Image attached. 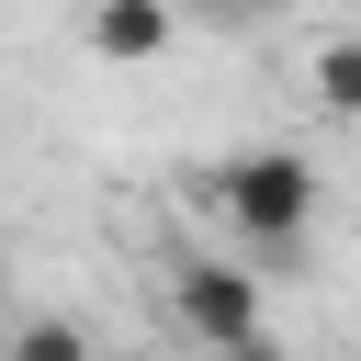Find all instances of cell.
Masks as SVG:
<instances>
[{
  "label": "cell",
  "instance_id": "3",
  "mask_svg": "<svg viewBox=\"0 0 361 361\" xmlns=\"http://www.w3.org/2000/svg\"><path fill=\"white\" fill-rule=\"evenodd\" d=\"M180 0H90L79 11V45H90V68H158L169 45H180Z\"/></svg>",
  "mask_w": 361,
  "mask_h": 361
},
{
  "label": "cell",
  "instance_id": "1",
  "mask_svg": "<svg viewBox=\"0 0 361 361\" xmlns=\"http://www.w3.org/2000/svg\"><path fill=\"white\" fill-rule=\"evenodd\" d=\"M316 203H327V180H316L305 147H237L214 169V214L248 248V271H293L305 237H316Z\"/></svg>",
  "mask_w": 361,
  "mask_h": 361
},
{
  "label": "cell",
  "instance_id": "2",
  "mask_svg": "<svg viewBox=\"0 0 361 361\" xmlns=\"http://www.w3.org/2000/svg\"><path fill=\"white\" fill-rule=\"evenodd\" d=\"M158 327H169L180 350L248 361V350L271 338V293H259L248 259H169V271H158Z\"/></svg>",
  "mask_w": 361,
  "mask_h": 361
},
{
  "label": "cell",
  "instance_id": "4",
  "mask_svg": "<svg viewBox=\"0 0 361 361\" xmlns=\"http://www.w3.org/2000/svg\"><path fill=\"white\" fill-rule=\"evenodd\" d=\"M305 90H316V113H361V45L350 34H316L305 45Z\"/></svg>",
  "mask_w": 361,
  "mask_h": 361
},
{
  "label": "cell",
  "instance_id": "6",
  "mask_svg": "<svg viewBox=\"0 0 361 361\" xmlns=\"http://www.w3.org/2000/svg\"><path fill=\"white\" fill-rule=\"evenodd\" d=\"M180 11H203V23H259L271 0H180Z\"/></svg>",
  "mask_w": 361,
  "mask_h": 361
},
{
  "label": "cell",
  "instance_id": "5",
  "mask_svg": "<svg viewBox=\"0 0 361 361\" xmlns=\"http://www.w3.org/2000/svg\"><path fill=\"white\" fill-rule=\"evenodd\" d=\"M0 350H11V361H79L90 327H79V316H23V327L0 316Z\"/></svg>",
  "mask_w": 361,
  "mask_h": 361
}]
</instances>
